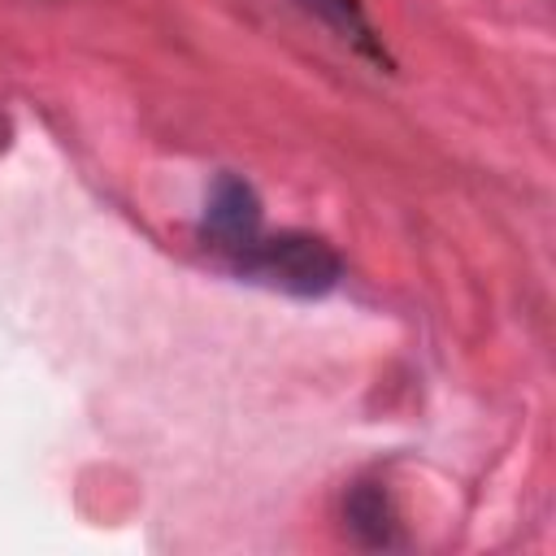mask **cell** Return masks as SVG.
Instances as JSON below:
<instances>
[{"mask_svg":"<svg viewBox=\"0 0 556 556\" xmlns=\"http://www.w3.org/2000/svg\"><path fill=\"white\" fill-rule=\"evenodd\" d=\"M204 235L230 256H239L261 235V200L252 182H243L239 174H222L213 182L204 204Z\"/></svg>","mask_w":556,"mask_h":556,"instance_id":"cell-2","label":"cell"},{"mask_svg":"<svg viewBox=\"0 0 556 556\" xmlns=\"http://www.w3.org/2000/svg\"><path fill=\"white\" fill-rule=\"evenodd\" d=\"M348 530L365 543V547H395L400 543V526H395V508L387 500V491L378 482H361L352 486L348 504H343Z\"/></svg>","mask_w":556,"mask_h":556,"instance_id":"cell-3","label":"cell"},{"mask_svg":"<svg viewBox=\"0 0 556 556\" xmlns=\"http://www.w3.org/2000/svg\"><path fill=\"white\" fill-rule=\"evenodd\" d=\"M300 4H304L308 13H317L326 26H334L343 39H352L361 52H369L374 61H387V52H382V43H378V35H374V26H369L361 0H300Z\"/></svg>","mask_w":556,"mask_h":556,"instance_id":"cell-4","label":"cell"},{"mask_svg":"<svg viewBox=\"0 0 556 556\" xmlns=\"http://www.w3.org/2000/svg\"><path fill=\"white\" fill-rule=\"evenodd\" d=\"M235 261V274L261 287H274L282 295H300V300H317L326 291L339 287L343 278V261L339 252L317 239V235H300V230H282L269 239H252Z\"/></svg>","mask_w":556,"mask_h":556,"instance_id":"cell-1","label":"cell"},{"mask_svg":"<svg viewBox=\"0 0 556 556\" xmlns=\"http://www.w3.org/2000/svg\"><path fill=\"white\" fill-rule=\"evenodd\" d=\"M4 143H9V122H4V113H0V152H4Z\"/></svg>","mask_w":556,"mask_h":556,"instance_id":"cell-5","label":"cell"}]
</instances>
